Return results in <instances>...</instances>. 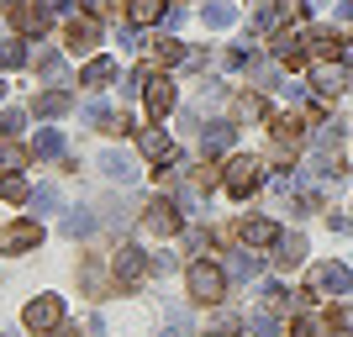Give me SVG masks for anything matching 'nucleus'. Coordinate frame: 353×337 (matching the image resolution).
Segmentation results:
<instances>
[{"instance_id":"obj_47","label":"nucleus","mask_w":353,"mask_h":337,"mask_svg":"<svg viewBox=\"0 0 353 337\" xmlns=\"http://www.w3.org/2000/svg\"><path fill=\"white\" fill-rule=\"evenodd\" d=\"M301 6H306V11H322V6H332V0H301Z\"/></svg>"},{"instance_id":"obj_20","label":"nucleus","mask_w":353,"mask_h":337,"mask_svg":"<svg viewBox=\"0 0 353 337\" xmlns=\"http://www.w3.org/2000/svg\"><path fill=\"white\" fill-rule=\"evenodd\" d=\"M301 258H306V237H301V232H280V243H274V264L295 269Z\"/></svg>"},{"instance_id":"obj_30","label":"nucleus","mask_w":353,"mask_h":337,"mask_svg":"<svg viewBox=\"0 0 353 337\" xmlns=\"http://www.w3.org/2000/svg\"><path fill=\"white\" fill-rule=\"evenodd\" d=\"M27 159H32V147L0 143V169H6V174H21V169H27Z\"/></svg>"},{"instance_id":"obj_41","label":"nucleus","mask_w":353,"mask_h":337,"mask_svg":"<svg viewBox=\"0 0 353 337\" xmlns=\"http://www.w3.org/2000/svg\"><path fill=\"white\" fill-rule=\"evenodd\" d=\"M21 127H27V116H21V111H0V137H16Z\"/></svg>"},{"instance_id":"obj_23","label":"nucleus","mask_w":353,"mask_h":337,"mask_svg":"<svg viewBox=\"0 0 353 337\" xmlns=\"http://www.w3.org/2000/svg\"><path fill=\"white\" fill-rule=\"evenodd\" d=\"M69 90H43V95H37V101H32V116H63V111H69Z\"/></svg>"},{"instance_id":"obj_34","label":"nucleus","mask_w":353,"mask_h":337,"mask_svg":"<svg viewBox=\"0 0 353 337\" xmlns=\"http://www.w3.org/2000/svg\"><path fill=\"white\" fill-rule=\"evenodd\" d=\"M338 90H343V69L338 63H332V69L322 63V69H316V95H338Z\"/></svg>"},{"instance_id":"obj_48","label":"nucleus","mask_w":353,"mask_h":337,"mask_svg":"<svg viewBox=\"0 0 353 337\" xmlns=\"http://www.w3.org/2000/svg\"><path fill=\"white\" fill-rule=\"evenodd\" d=\"M0 6H6V11H11V6H21V0H0Z\"/></svg>"},{"instance_id":"obj_14","label":"nucleus","mask_w":353,"mask_h":337,"mask_svg":"<svg viewBox=\"0 0 353 337\" xmlns=\"http://www.w3.org/2000/svg\"><path fill=\"white\" fill-rule=\"evenodd\" d=\"M111 279H117V274H105V258H101V253H85V264H79V285H85V295L105 300V295H111Z\"/></svg>"},{"instance_id":"obj_43","label":"nucleus","mask_w":353,"mask_h":337,"mask_svg":"<svg viewBox=\"0 0 353 337\" xmlns=\"http://www.w3.org/2000/svg\"><path fill=\"white\" fill-rule=\"evenodd\" d=\"M185 248H190V253H211V248H216V237H211V232H190V237H185Z\"/></svg>"},{"instance_id":"obj_26","label":"nucleus","mask_w":353,"mask_h":337,"mask_svg":"<svg viewBox=\"0 0 353 337\" xmlns=\"http://www.w3.org/2000/svg\"><path fill=\"white\" fill-rule=\"evenodd\" d=\"M101 169H105V179H117V185H132V179H137V163L127 159V153H105Z\"/></svg>"},{"instance_id":"obj_4","label":"nucleus","mask_w":353,"mask_h":337,"mask_svg":"<svg viewBox=\"0 0 353 337\" xmlns=\"http://www.w3.org/2000/svg\"><path fill=\"white\" fill-rule=\"evenodd\" d=\"M137 227H143V237H179V227H185V211H179L169 195H159V201H148V205H143Z\"/></svg>"},{"instance_id":"obj_50","label":"nucleus","mask_w":353,"mask_h":337,"mask_svg":"<svg viewBox=\"0 0 353 337\" xmlns=\"http://www.w3.org/2000/svg\"><path fill=\"white\" fill-rule=\"evenodd\" d=\"M348 69H353V53H348Z\"/></svg>"},{"instance_id":"obj_1","label":"nucleus","mask_w":353,"mask_h":337,"mask_svg":"<svg viewBox=\"0 0 353 337\" xmlns=\"http://www.w3.org/2000/svg\"><path fill=\"white\" fill-rule=\"evenodd\" d=\"M259 185H264V159H253V153H232L227 169H221V190L232 195V201H248Z\"/></svg>"},{"instance_id":"obj_19","label":"nucleus","mask_w":353,"mask_h":337,"mask_svg":"<svg viewBox=\"0 0 353 337\" xmlns=\"http://www.w3.org/2000/svg\"><path fill=\"white\" fill-rule=\"evenodd\" d=\"M153 63H159V69H179V63H195V53L185 43H174V37H159V43H153Z\"/></svg>"},{"instance_id":"obj_39","label":"nucleus","mask_w":353,"mask_h":337,"mask_svg":"<svg viewBox=\"0 0 353 337\" xmlns=\"http://www.w3.org/2000/svg\"><path fill=\"white\" fill-rule=\"evenodd\" d=\"M27 63V48L21 43H0V69H21Z\"/></svg>"},{"instance_id":"obj_7","label":"nucleus","mask_w":353,"mask_h":337,"mask_svg":"<svg viewBox=\"0 0 353 337\" xmlns=\"http://www.w3.org/2000/svg\"><path fill=\"white\" fill-rule=\"evenodd\" d=\"M79 116H85L95 132H105V137H127V132H132V121L121 116V111H111L105 101H85V105H79Z\"/></svg>"},{"instance_id":"obj_10","label":"nucleus","mask_w":353,"mask_h":337,"mask_svg":"<svg viewBox=\"0 0 353 337\" xmlns=\"http://www.w3.org/2000/svg\"><path fill=\"white\" fill-rule=\"evenodd\" d=\"M143 95H148V116H169V111H174V101H179V95H174V79H169V74H163V69H153V74H148V90H143Z\"/></svg>"},{"instance_id":"obj_38","label":"nucleus","mask_w":353,"mask_h":337,"mask_svg":"<svg viewBox=\"0 0 353 337\" xmlns=\"http://www.w3.org/2000/svg\"><path fill=\"white\" fill-rule=\"evenodd\" d=\"M37 74H48V79H59V74H63V59L53 53V48H37Z\"/></svg>"},{"instance_id":"obj_36","label":"nucleus","mask_w":353,"mask_h":337,"mask_svg":"<svg viewBox=\"0 0 353 337\" xmlns=\"http://www.w3.org/2000/svg\"><path fill=\"white\" fill-rule=\"evenodd\" d=\"M27 195H32V185L21 174H6V179H0V201H27Z\"/></svg>"},{"instance_id":"obj_24","label":"nucleus","mask_w":353,"mask_h":337,"mask_svg":"<svg viewBox=\"0 0 353 337\" xmlns=\"http://www.w3.org/2000/svg\"><path fill=\"white\" fill-rule=\"evenodd\" d=\"M127 21H132V27H153V21H163V0H127Z\"/></svg>"},{"instance_id":"obj_25","label":"nucleus","mask_w":353,"mask_h":337,"mask_svg":"<svg viewBox=\"0 0 353 337\" xmlns=\"http://www.w3.org/2000/svg\"><path fill=\"white\" fill-rule=\"evenodd\" d=\"M32 159H63V132L59 127H43L32 137Z\"/></svg>"},{"instance_id":"obj_42","label":"nucleus","mask_w":353,"mask_h":337,"mask_svg":"<svg viewBox=\"0 0 353 337\" xmlns=\"http://www.w3.org/2000/svg\"><path fill=\"white\" fill-rule=\"evenodd\" d=\"M237 111H243V116L248 121H259V116H269V105L259 101V95H243V101H237Z\"/></svg>"},{"instance_id":"obj_51","label":"nucleus","mask_w":353,"mask_h":337,"mask_svg":"<svg viewBox=\"0 0 353 337\" xmlns=\"http://www.w3.org/2000/svg\"><path fill=\"white\" fill-rule=\"evenodd\" d=\"M348 337H353V332H348Z\"/></svg>"},{"instance_id":"obj_37","label":"nucleus","mask_w":353,"mask_h":337,"mask_svg":"<svg viewBox=\"0 0 353 337\" xmlns=\"http://www.w3.org/2000/svg\"><path fill=\"white\" fill-rule=\"evenodd\" d=\"M237 327H243V316H237V311H216V316H211V337H232Z\"/></svg>"},{"instance_id":"obj_8","label":"nucleus","mask_w":353,"mask_h":337,"mask_svg":"<svg viewBox=\"0 0 353 337\" xmlns=\"http://www.w3.org/2000/svg\"><path fill=\"white\" fill-rule=\"evenodd\" d=\"M43 243V221H11V227H0V253H32Z\"/></svg>"},{"instance_id":"obj_11","label":"nucleus","mask_w":353,"mask_h":337,"mask_svg":"<svg viewBox=\"0 0 353 337\" xmlns=\"http://www.w3.org/2000/svg\"><path fill=\"white\" fill-rule=\"evenodd\" d=\"M137 153H143L148 163H179V147H174V137L169 132H159V127H148V132H137Z\"/></svg>"},{"instance_id":"obj_35","label":"nucleus","mask_w":353,"mask_h":337,"mask_svg":"<svg viewBox=\"0 0 353 337\" xmlns=\"http://www.w3.org/2000/svg\"><path fill=\"white\" fill-rule=\"evenodd\" d=\"M259 269H264V258H259V253H248V248L232 258V279H253Z\"/></svg>"},{"instance_id":"obj_18","label":"nucleus","mask_w":353,"mask_h":337,"mask_svg":"<svg viewBox=\"0 0 353 337\" xmlns=\"http://www.w3.org/2000/svg\"><path fill=\"white\" fill-rule=\"evenodd\" d=\"M232 121H206L201 127V159H216V153H227L232 147Z\"/></svg>"},{"instance_id":"obj_17","label":"nucleus","mask_w":353,"mask_h":337,"mask_svg":"<svg viewBox=\"0 0 353 337\" xmlns=\"http://www.w3.org/2000/svg\"><path fill=\"white\" fill-rule=\"evenodd\" d=\"M343 43H348V37H343L338 27H311L306 32V48L316 59H343Z\"/></svg>"},{"instance_id":"obj_28","label":"nucleus","mask_w":353,"mask_h":337,"mask_svg":"<svg viewBox=\"0 0 353 337\" xmlns=\"http://www.w3.org/2000/svg\"><path fill=\"white\" fill-rule=\"evenodd\" d=\"M285 16H290V6H264V11H259V21H253V32H259V37H274Z\"/></svg>"},{"instance_id":"obj_2","label":"nucleus","mask_w":353,"mask_h":337,"mask_svg":"<svg viewBox=\"0 0 353 337\" xmlns=\"http://www.w3.org/2000/svg\"><path fill=\"white\" fill-rule=\"evenodd\" d=\"M185 285H190L195 306H221V295H227V274H221L216 264H206V258H195V264L185 269Z\"/></svg>"},{"instance_id":"obj_22","label":"nucleus","mask_w":353,"mask_h":337,"mask_svg":"<svg viewBox=\"0 0 353 337\" xmlns=\"http://www.w3.org/2000/svg\"><path fill=\"white\" fill-rule=\"evenodd\" d=\"M111 79H117V59H90L85 74H79V85H85V90H105Z\"/></svg>"},{"instance_id":"obj_40","label":"nucleus","mask_w":353,"mask_h":337,"mask_svg":"<svg viewBox=\"0 0 353 337\" xmlns=\"http://www.w3.org/2000/svg\"><path fill=\"white\" fill-rule=\"evenodd\" d=\"M90 227H95V216H85V211H74V216H63V232H69V237H85Z\"/></svg>"},{"instance_id":"obj_16","label":"nucleus","mask_w":353,"mask_h":337,"mask_svg":"<svg viewBox=\"0 0 353 337\" xmlns=\"http://www.w3.org/2000/svg\"><path fill=\"white\" fill-rule=\"evenodd\" d=\"M11 27L21 32V37H43V27H48V11L43 6H27V0H21V6H11Z\"/></svg>"},{"instance_id":"obj_6","label":"nucleus","mask_w":353,"mask_h":337,"mask_svg":"<svg viewBox=\"0 0 353 337\" xmlns=\"http://www.w3.org/2000/svg\"><path fill=\"white\" fill-rule=\"evenodd\" d=\"M21 327H27V332H37V337H48L53 327H63V300H59V295H37V300H27Z\"/></svg>"},{"instance_id":"obj_13","label":"nucleus","mask_w":353,"mask_h":337,"mask_svg":"<svg viewBox=\"0 0 353 337\" xmlns=\"http://www.w3.org/2000/svg\"><path fill=\"white\" fill-rule=\"evenodd\" d=\"M353 290V274L343 264H316L311 269V290L306 295H348Z\"/></svg>"},{"instance_id":"obj_32","label":"nucleus","mask_w":353,"mask_h":337,"mask_svg":"<svg viewBox=\"0 0 353 337\" xmlns=\"http://www.w3.org/2000/svg\"><path fill=\"white\" fill-rule=\"evenodd\" d=\"M27 201H32V211H37V216H53V211H59V190H53V185H37Z\"/></svg>"},{"instance_id":"obj_46","label":"nucleus","mask_w":353,"mask_h":337,"mask_svg":"<svg viewBox=\"0 0 353 337\" xmlns=\"http://www.w3.org/2000/svg\"><path fill=\"white\" fill-rule=\"evenodd\" d=\"M48 337H79V332H74V327H53Z\"/></svg>"},{"instance_id":"obj_12","label":"nucleus","mask_w":353,"mask_h":337,"mask_svg":"<svg viewBox=\"0 0 353 337\" xmlns=\"http://www.w3.org/2000/svg\"><path fill=\"white\" fill-rule=\"evenodd\" d=\"M63 43H69V53H90V48L101 43V21H95V16H69V21H63Z\"/></svg>"},{"instance_id":"obj_21","label":"nucleus","mask_w":353,"mask_h":337,"mask_svg":"<svg viewBox=\"0 0 353 337\" xmlns=\"http://www.w3.org/2000/svg\"><path fill=\"white\" fill-rule=\"evenodd\" d=\"M290 337H332V316H327V311H301Z\"/></svg>"},{"instance_id":"obj_49","label":"nucleus","mask_w":353,"mask_h":337,"mask_svg":"<svg viewBox=\"0 0 353 337\" xmlns=\"http://www.w3.org/2000/svg\"><path fill=\"white\" fill-rule=\"evenodd\" d=\"M0 101H6V79H0Z\"/></svg>"},{"instance_id":"obj_31","label":"nucleus","mask_w":353,"mask_h":337,"mask_svg":"<svg viewBox=\"0 0 353 337\" xmlns=\"http://www.w3.org/2000/svg\"><path fill=\"white\" fill-rule=\"evenodd\" d=\"M201 21H206V27H232L237 21V6H227V0H216V6H206V11H201Z\"/></svg>"},{"instance_id":"obj_9","label":"nucleus","mask_w":353,"mask_h":337,"mask_svg":"<svg viewBox=\"0 0 353 337\" xmlns=\"http://www.w3.org/2000/svg\"><path fill=\"white\" fill-rule=\"evenodd\" d=\"M269 43H274V63H280V69H301V63L311 59V48H306V32H274V37H269Z\"/></svg>"},{"instance_id":"obj_29","label":"nucleus","mask_w":353,"mask_h":337,"mask_svg":"<svg viewBox=\"0 0 353 337\" xmlns=\"http://www.w3.org/2000/svg\"><path fill=\"white\" fill-rule=\"evenodd\" d=\"M248 327H253V332H259V337H280V332H285V327H280V316H274V311H269V306L248 311Z\"/></svg>"},{"instance_id":"obj_27","label":"nucleus","mask_w":353,"mask_h":337,"mask_svg":"<svg viewBox=\"0 0 353 337\" xmlns=\"http://www.w3.org/2000/svg\"><path fill=\"white\" fill-rule=\"evenodd\" d=\"M264 306L274 311V316H285V311H290V316H301V300H295L285 285H264Z\"/></svg>"},{"instance_id":"obj_5","label":"nucleus","mask_w":353,"mask_h":337,"mask_svg":"<svg viewBox=\"0 0 353 337\" xmlns=\"http://www.w3.org/2000/svg\"><path fill=\"white\" fill-rule=\"evenodd\" d=\"M269 132H274V159H295L301 147H306V121L280 111V116H269Z\"/></svg>"},{"instance_id":"obj_44","label":"nucleus","mask_w":353,"mask_h":337,"mask_svg":"<svg viewBox=\"0 0 353 337\" xmlns=\"http://www.w3.org/2000/svg\"><path fill=\"white\" fill-rule=\"evenodd\" d=\"M79 6H85L90 16H105V11H111V6H117V0H79Z\"/></svg>"},{"instance_id":"obj_15","label":"nucleus","mask_w":353,"mask_h":337,"mask_svg":"<svg viewBox=\"0 0 353 337\" xmlns=\"http://www.w3.org/2000/svg\"><path fill=\"white\" fill-rule=\"evenodd\" d=\"M237 237H243V248H274V243H280V227L269 216H243L237 221Z\"/></svg>"},{"instance_id":"obj_45","label":"nucleus","mask_w":353,"mask_h":337,"mask_svg":"<svg viewBox=\"0 0 353 337\" xmlns=\"http://www.w3.org/2000/svg\"><path fill=\"white\" fill-rule=\"evenodd\" d=\"M37 6H43V11L53 16V11H63V6H69V0H37Z\"/></svg>"},{"instance_id":"obj_33","label":"nucleus","mask_w":353,"mask_h":337,"mask_svg":"<svg viewBox=\"0 0 353 337\" xmlns=\"http://www.w3.org/2000/svg\"><path fill=\"white\" fill-rule=\"evenodd\" d=\"M311 143H316V147H338V143H343V121H316Z\"/></svg>"},{"instance_id":"obj_3","label":"nucleus","mask_w":353,"mask_h":337,"mask_svg":"<svg viewBox=\"0 0 353 337\" xmlns=\"http://www.w3.org/2000/svg\"><path fill=\"white\" fill-rule=\"evenodd\" d=\"M111 274H117V290H137V285L153 274V258H148L137 243H121V248L111 253Z\"/></svg>"}]
</instances>
